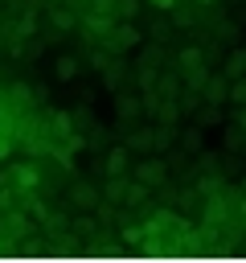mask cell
Wrapping results in <instances>:
<instances>
[{"mask_svg": "<svg viewBox=\"0 0 246 263\" xmlns=\"http://www.w3.org/2000/svg\"><path fill=\"white\" fill-rule=\"evenodd\" d=\"M102 41H107V49L123 53V49H131V45L139 41V33H135V25H131V21H115V29H111Z\"/></svg>", "mask_w": 246, "mask_h": 263, "instance_id": "6da1fadb", "label": "cell"}, {"mask_svg": "<svg viewBox=\"0 0 246 263\" xmlns=\"http://www.w3.org/2000/svg\"><path fill=\"white\" fill-rule=\"evenodd\" d=\"M164 177H168V164H164V160H144V164H135V181H144V185H164Z\"/></svg>", "mask_w": 246, "mask_h": 263, "instance_id": "7a4b0ae2", "label": "cell"}, {"mask_svg": "<svg viewBox=\"0 0 246 263\" xmlns=\"http://www.w3.org/2000/svg\"><path fill=\"white\" fill-rule=\"evenodd\" d=\"M201 95L213 103V107H221L225 99H230V78L221 74V78H205V86H201Z\"/></svg>", "mask_w": 246, "mask_h": 263, "instance_id": "3957f363", "label": "cell"}, {"mask_svg": "<svg viewBox=\"0 0 246 263\" xmlns=\"http://www.w3.org/2000/svg\"><path fill=\"white\" fill-rule=\"evenodd\" d=\"M225 78H242L246 74V49H234V53H225V70H221Z\"/></svg>", "mask_w": 246, "mask_h": 263, "instance_id": "277c9868", "label": "cell"}, {"mask_svg": "<svg viewBox=\"0 0 246 263\" xmlns=\"http://www.w3.org/2000/svg\"><path fill=\"white\" fill-rule=\"evenodd\" d=\"M127 156H131V148H127V144L111 148V152H107V173H123V168H127Z\"/></svg>", "mask_w": 246, "mask_h": 263, "instance_id": "5b68a950", "label": "cell"}, {"mask_svg": "<svg viewBox=\"0 0 246 263\" xmlns=\"http://www.w3.org/2000/svg\"><path fill=\"white\" fill-rule=\"evenodd\" d=\"M74 201L90 210V205H98V189H94V185H86V181H78V185H74Z\"/></svg>", "mask_w": 246, "mask_h": 263, "instance_id": "8992f818", "label": "cell"}, {"mask_svg": "<svg viewBox=\"0 0 246 263\" xmlns=\"http://www.w3.org/2000/svg\"><path fill=\"white\" fill-rule=\"evenodd\" d=\"M115 111L127 119V115H139V111H144V103H139L135 95H119V99H115Z\"/></svg>", "mask_w": 246, "mask_h": 263, "instance_id": "52a82bcc", "label": "cell"}, {"mask_svg": "<svg viewBox=\"0 0 246 263\" xmlns=\"http://www.w3.org/2000/svg\"><path fill=\"white\" fill-rule=\"evenodd\" d=\"M176 115H180V103H172V99H160V107H156V119L172 127V123H176Z\"/></svg>", "mask_w": 246, "mask_h": 263, "instance_id": "ba28073f", "label": "cell"}, {"mask_svg": "<svg viewBox=\"0 0 246 263\" xmlns=\"http://www.w3.org/2000/svg\"><path fill=\"white\" fill-rule=\"evenodd\" d=\"M221 144H225V152H242V148H246V136H242V127H225Z\"/></svg>", "mask_w": 246, "mask_h": 263, "instance_id": "9c48e42d", "label": "cell"}, {"mask_svg": "<svg viewBox=\"0 0 246 263\" xmlns=\"http://www.w3.org/2000/svg\"><path fill=\"white\" fill-rule=\"evenodd\" d=\"M123 193H127V181H123V177L115 173V177L107 181V189H102V197H107V201H123Z\"/></svg>", "mask_w": 246, "mask_h": 263, "instance_id": "30bf717a", "label": "cell"}, {"mask_svg": "<svg viewBox=\"0 0 246 263\" xmlns=\"http://www.w3.org/2000/svg\"><path fill=\"white\" fill-rule=\"evenodd\" d=\"M201 144H205V136H201V123L184 127V148H189V152H201Z\"/></svg>", "mask_w": 246, "mask_h": 263, "instance_id": "8fae6325", "label": "cell"}, {"mask_svg": "<svg viewBox=\"0 0 246 263\" xmlns=\"http://www.w3.org/2000/svg\"><path fill=\"white\" fill-rule=\"evenodd\" d=\"M127 148L148 152V148H152V127H148V132H131V136H127Z\"/></svg>", "mask_w": 246, "mask_h": 263, "instance_id": "7c38bea8", "label": "cell"}, {"mask_svg": "<svg viewBox=\"0 0 246 263\" xmlns=\"http://www.w3.org/2000/svg\"><path fill=\"white\" fill-rule=\"evenodd\" d=\"M201 62H205V58H201V49H193V45H189V49H180V70H197Z\"/></svg>", "mask_w": 246, "mask_h": 263, "instance_id": "4fadbf2b", "label": "cell"}, {"mask_svg": "<svg viewBox=\"0 0 246 263\" xmlns=\"http://www.w3.org/2000/svg\"><path fill=\"white\" fill-rule=\"evenodd\" d=\"M53 74H57L61 82H70V78L78 74V62H74V58H57V70H53Z\"/></svg>", "mask_w": 246, "mask_h": 263, "instance_id": "5bb4252c", "label": "cell"}, {"mask_svg": "<svg viewBox=\"0 0 246 263\" xmlns=\"http://www.w3.org/2000/svg\"><path fill=\"white\" fill-rule=\"evenodd\" d=\"M148 197V185L144 181H135V185H127V193H123V201H131V205H139Z\"/></svg>", "mask_w": 246, "mask_h": 263, "instance_id": "9a60e30c", "label": "cell"}, {"mask_svg": "<svg viewBox=\"0 0 246 263\" xmlns=\"http://www.w3.org/2000/svg\"><path fill=\"white\" fill-rule=\"evenodd\" d=\"M16 181H20L25 189H29V185H37V168H33V164H20V168H16Z\"/></svg>", "mask_w": 246, "mask_h": 263, "instance_id": "2e32d148", "label": "cell"}, {"mask_svg": "<svg viewBox=\"0 0 246 263\" xmlns=\"http://www.w3.org/2000/svg\"><path fill=\"white\" fill-rule=\"evenodd\" d=\"M230 99L234 103H246V78H230Z\"/></svg>", "mask_w": 246, "mask_h": 263, "instance_id": "e0dca14e", "label": "cell"}, {"mask_svg": "<svg viewBox=\"0 0 246 263\" xmlns=\"http://www.w3.org/2000/svg\"><path fill=\"white\" fill-rule=\"evenodd\" d=\"M176 90H180V82H176L172 74H168V78H160V95H164V99H172Z\"/></svg>", "mask_w": 246, "mask_h": 263, "instance_id": "ac0fdd59", "label": "cell"}, {"mask_svg": "<svg viewBox=\"0 0 246 263\" xmlns=\"http://www.w3.org/2000/svg\"><path fill=\"white\" fill-rule=\"evenodd\" d=\"M53 21H57V25H66V29H70V25H74V16H70V12H66V8H53Z\"/></svg>", "mask_w": 246, "mask_h": 263, "instance_id": "d6986e66", "label": "cell"}, {"mask_svg": "<svg viewBox=\"0 0 246 263\" xmlns=\"http://www.w3.org/2000/svg\"><path fill=\"white\" fill-rule=\"evenodd\" d=\"M217 119H221V115H217V107H213V103H209V111H205V115H201V123H217Z\"/></svg>", "mask_w": 246, "mask_h": 263, "instance_id": "ffe728a7", "label": "cell"}, {"mask_svg": "<svg viewBox=\"0 0 246 263\" xmlns=\"http://www.w3.org/2000/svg\"><path fill=\"white\" fill-rule=\"evenodd\" d=\"M74 230H78V234H90V230H94V222H90V218H78V226H74Z\"/></svg>", "mask_w": 246, "mask_h": 263, "instance_id": "44dd1931", "label": "cell"}, {"mask_svg": "<svg viewBox=\"0 0 246 263\" xmlns=\"http://www.w3.org/2000/svg\"><path fill=\"white\" fill-rule=\"evenodd\" d=\"M0 156H8V136H0Z\"/></svg>", "mask_w": 246, "mask_h": 263, "instance_id": "7402d4cb", "label": "cell"}, {"mask_svg": "<svg viewBox=\"0 0 246 263\" xmlns=\"http://www.w3.org/2000/svg\"><path fill=\"white\" fill-rule=\"evenodd\" d=\"M152 4H160V8H172V4H176V0H152Z\"/></svg>", "mask_w": 246, "mask_h": 263, "instance_id": "603a6c76", "label": "cell"}, {"mask_svg": "<svg viewBox=\"0 0 246 263\" xmlns=\"http://www.w3.org/2000/svg\"><path fill=\"white\" fill-rule=\"evenodd\" d=\"M197 4H213V0H197Z\"/></svg>", "mask_w": 246, "mask_h": 263, "instance_id": "cb8c5ba5", "label": "cell"}, {"mask_svg": "<svg viewBox=\"0 0 246 263\" xmlns=\"http://www.w3.org/2000/svg\"><path fill=\"white\" fill-rule=\"evenodd\" d=\"M242 189H246V181H242Z\"/></svg>", "mask_w": 246, "mask_h": 263, "instance_id": "d4e9b609", "label": "cell"}]
</instances>
